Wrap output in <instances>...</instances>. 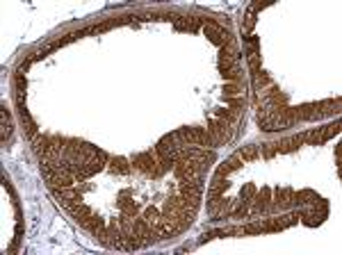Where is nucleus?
I'll return each instance as SVG.
<instances>
[{
    "instance_id": "3",
    "label": "nucleus",
    "mask_w": 342,
    "mask_h": 255,
    "mask_svg": "<svg viewBox=\"0 0 342 255\" xmlns=\"http://www.w3.org/2000/svg\"><path fill=\"white\" fill-rule=\"evenodd\" d=\"M242 94H244V84H233V82L224 84V96H228V98H237Z\"/></svg>"
},
{
    "instance_id": "1",
    "label": "nucleus",
    "mask_w": 342,
    "mask_h": 255,
    "mask_svg": "<svg viewBox=\"0 0 342 255\" xmlns=\"http://www.w3.org/2000/svg\"><path fill=\"white\" fill-rule=\"evenodd\" d=\"M107 169H110L112 173H117V176H130V173H132L130 157H124V155H110Z\"/></svg>"
},
{
    "instance_id": "2",
    "label": "nucleus",
    "mask_w": 342,
    "mask_h": 255,
    "mask_svg": "<svg viewBox=\"0 0 342 255\" xmlns=\"http://www.w3.org/2000/svg\"><path fill=\"white\" fill-rule=\"evenodd\" d=\"M213 116H214V119H224V121H228L230 125H235L237 121H240V114H235L233 109H226V107H214Z\"/></svg>"
}]
</instances>
